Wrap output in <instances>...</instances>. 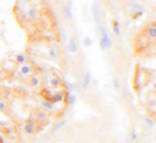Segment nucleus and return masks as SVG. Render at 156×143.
Here are the masks:
<instances>
[{
    "label": "nucleus",
    "mask_w": 156,
    "mask_h": 143,
    "mask_svg": "<svg viewBox=\"0 0 156 143\" xmlns=\"http://www.w3.org/2000/svg\"><path fill=\"white\" fill-rule=\"evenodd\" d=\"M146 37H148L151 42H154V41L156 39V27H155V24H150V26L148 27V30H146Z\"/></svg>",
    "instance_id": "nucleus-11"
},
{
    "label": "nucleus",
    "mask_w": 156,
    "mask_h": 143,
    "mask_svg": "<svg viewBox=\"0 0 156 143\" xmlns=\"http://www.w3.org/2000/svg\"><path fill=\"white\" fill-rule=\"evenodd\" d=\"M143 78H146V75L143 72L142 69H139L135 72V89H140L145 84V82L143 81Z\"/></svg>",
    "instance_id": "nucleus-7"
},
{
    "label": "nucleus",
    "mask_w": 156,
    "mask_h": 143,
    "mask_svg": "<svg viewBox=\"0 0 156 143\" xmlns=\"http://www.w3.org/2000/svg\"><path fill=\"white\" fill-rule=\"evenodd\" d=\"M57 55H59V53H57V50L55 49V48H49L48 49V56L50 59H53V60H56L57 59Z\"/></svg>",
    "instance_id": "nucleus-20"
},
{
    "label": "nucleus",
    "mask_w": 156,
    "mask_h": 143,
    "mask_svg": "<svg viewBox=\"0 0 156 143\" xmlns=\"http://www.w3.org/2000/svg\"><path fill=\"white\" fill-rule=\"evenodd\" d=\"M42 106H43V109L46 111V112H53L54 110H55V104H53L51 102H49V100H42Z\"/></svg>",
    "instance_id": "nucleus-15"
},
{
    "label": "nucleus",
    "mask_w": 156,
    "mask_h": 143,
    "mask_svg": "<svg viewBox=\"0 0 156 143\" xmlns=\"http://www.w3.org/2000/svg\"><path fill=\"white\" fill-rule=\"evenodd\" d=\"M76 100H77V97L72 93V92H66V94H65V104L66 105H73L75 103H76Z\"/></svg>",
    "instance_id": "nucleus-12"
},
{
    "label": "nucleus",
    "mask_w": 156,
    "mask_h": 143,
    "mask_svg": "<svg viewBox=\"0 0 156 143\" xmlns=\"http://www.w3.org/2000/svg\"><path fill=\"white\" fill-rule=\"evenodd\" d=\"M15 61H16V64L22 65V64L27 63V58H26V55H24V54L20 53V54H17V55L15 56Z\"/></svg>",
    "instance_id": "nucleus-19"
},
{
    "label": "nucleus",
    "mask_w": 156,
    "mask_h": 143,
    "mask_svg": "<svg viewBox=\"0 0 156 143\" xmlns=\"http://www.w3.org/2000/svg\"><path fill=\"white\" fill-rule=\"evenodd\" d=\"M91 44H93V41H91L88 36L83 38V45H84V47H87V48H88V47H91Z\"/></svg>",
    "instance_id": "nucleus-24"
},
{
    "label": "nucleus",
    "mask_w": 156,
    "mask_h": 143,
    "mask_svg": "<svg viewBox=\"0 0 156 143\" xmlns=\"http://www.w3.org/2000/svg\"><path fill=\"white\" fill-rule=\"evenodd\" d=\"M15 77H16V78H21V80H22V78H23V76H22V73H21V72H20V71H18V72H17V73H16V76H15Z\"/></svg>",
    "instance_id": "nucleus-27"
},
{
    "label": "nucleus",
    "mask_w": 156,
    "mask_h": 143,
    "mask_svg": "<svg viewBox=\"0 0 156 143\" xmlns=\"http://www.w3.org/2000/svg\"><path fill=\"white\" fill-rule=\"evenodd\" d=\"M90 82H91V75H90V72H85L83 76V80H82V88L87 89L89 87Z\"/></svg>",
    "instance_id": "nucleus-14"
},
{
    "label": "nucleus",
    "mask_w": 156,
    "mask_h": 143,
    "mask_svg": "<svg viewBox=\"0 0 156 143\" xmlns=\"http://www.w3.org/2000/svg\"><path fill=\"white\" fill-rule=\"evenodd\" d=\"M112 30H113V33L116 37L121 36V27H119V23L117 20H113V22H112Z\"/></svg>",
    "instance_id": "nucleus-18"
},
{
    "label": "nucleus",
    "mask_w": 156,
    "mask_h": 143,
    "mask_svg": "<svg viewBox=\"0 0 156 143\" xmlns=\"http://www.w3.org/2000/svg\"><path fill=\"white\" fill-rule=\"evenodd\" d=\"M112 81H113V87H115V89H119V81H118V78H117V77H113Z\"/></svg>",
    "instance_id": "nucleus-25"
},
{
    "label": "nucleus",
    "mask_w": 156,
    "mask_h": 143,
    "mask_svg": "<svg viewBox=\"0 0 156 143\" xmlns=\"http://www.w3.org/2000/svg\"><path fill=\"white\" fill-rule=\"evenodd\" d=\"M34 71H36V69H34L33 64H30V63H24L20 67V72L22 73L23 77H29Z\"/></svg>",
    "instance_id": "nucleus-5"
},
{
    "label": "nucleus",
    "mask_w": 156,
    "mask_h": 143,
    "mask_svg": "<svg viewBox=\"0 0 156 143\" xmlns=\"http://www.w3.org/2000/svg\"><path fill=\"white\" fill-rule=\"evenodd\" d=\"M0 143H6V141H5V137L0 133Z\"/></svg>",
    "instance_id": "nucleus-26"
},
{
    "label": "nucleus",
    "mask_w": 156,
    "mask_h": 143,
    "mask_svg": "<svg viewBox=\"0 0 156 143\" xmlns=\"http://www.w3.org/2000/svg\"><path fill=\"white\" fill-rule=\"evenodd\" d=\"M23 16H24V18H26L27 21H29V22H36V21H38V18H39V12H38V10H37V8L30 6L29 9H27V10L24 11Z\"/></svg>",
    "instance_id": "nucleus-3"
},
{
    "label": "nucleus",
    "mask_w": 156,
    "mask_h": 143,
    "mask_svg": "<svg viewBox=\"0 0 156 143\" xmlns=\"http://www.w3.org/2000/svg\"><path fill=\"white\" fill-rule=\"evenodd\" d=\"M144 11H145L144 6H142V5H133V6H132V9H131V15H132V18H133V20L139 18L140 16H143Z\"/></svg>",
    "instance_id": "nucleus-9"
},
{
    "label": "nucleus",
    "mask_w": 156,
    "mask_h": 143,
    "mask_svg": "<svg viewBox=\"0 0 156 143\" xmlns=\"http://www.w3.org/2000/svg\"><path fill=\"white\" fill-rule=\"evenodd\" d=\"M129 142H135L137 139H138V135H137V132H135V130H132L131 131V133H129Z\"/></svg>",
    "instance_id": "nucleus-22"
},
{
    "label": "nucleus",
    "mask_w": 156,
    "mask_h": 143,
    "mask_svg": "<svg viewBox=\"0 0 156 143\" xmlns=\"http://www.w3.org/2000/svg\"><path fill=\"white\" fill-rule=\"evenodd\" d=\"M90 11H91V16H93V20H94L95 23H100V17H101V10H100V4L98 0H94L91 4V8H90Z\"/></svg>",
    "instance_id": "nucleus-2"
},
{
    "label": "nucleus",
    "mask_w": 156,
    "mask_h": 143,
    "mask_svg": "<svg viewBox=\"0 0 156 143\" xmlns=\"http://www.w3.org/2000/svg\"><path fill=\"white\" fill-rule=\"evenodd\" d=\"M28 84L30 86V87H39V86L42 84V78H40V75L33 72L32 75L29 76L28 78Z\"/></svg>",
    "instance_id": "nucleus-8"
},
{
    "label": "nucleus",
    "mask_w": 156,
    "mask_h": 143,
    "mask_svg": "<svg viewBox=\"0 0 156 143\" xmlns=\"http://www.w3.org/2000/svg\"><path fill=\"white\" fill-rule=\"evenodd\" d=\"M66 122H67L66 120H61V121H59V122H57V124H56V125L53 127V130H51V133H55L56 131H59L60 128H62V127H64V126L66 125Z\"/></svg>",
    "instance_id": "nucleus-21"
},
{
    "label": "nucleus",
    "mask_w": 156,
    "mask_h": 143,
    "mask_svg": "<svg viewBox=\"0 0 156 143\" xmlns=\"http://www.w3.org/2000/svg\"><path fill=\"white\" fill-rule=\"evenodd\" d=\"M67 51L71 54H76L78 51V44L73 37L68 38V44H67Z\"/></svg>",
    "instance_id": "nucleus-10"
},
{
    "label": "nucleus",
    "mask_w": 156,
    "mask_h": 143,
    "mask_svg": "<svg viewBox=\"0 0 156 143\" xmlns=\"http://www.w3.org/2000/svg\"><path fill=\"white\" fill-rule=\"evenodd\" d=\"M6 110H8V104H6V102L0 99V112H6Z\"/></svg>",
    "instance_id": "nucleus-23"
},
{
    "label": "nucleus",
    "mask_w": 156,
    "mask_h": 143,
    "mask_svg": "<svg viewBox=\"0 0 156 143\" xmlns=\"http://www.w3.org/2000/svg\"><path fill=\"white\" fill-rule=\"evenodd\" d=\"M37 130H38V126H37V121L34 119H28L23 125V131L27 135H33L37 132Z\"/></svg>",
    "instance_id": "nucleus-4"
},
{
    "label": "nucleus",
    "mask_w": 156,
    "mask_h": 143,
    "mask_svg": "<svg viewBox=\"0 0 156 143\" xmlns=\"http://www.w3.org/2000/svg\"><path fill=\"white\" fill-rule=\"evenodd\" d=\"M100 33H101V38H100V49L101 50H107L112 47V41L107 33V31L103 26H100Z\"/></svg>",
    "instance_id": "nucleus-1"
},
{
    "label": "nucleus",
    "mask_w": 156,
    "mask_h": 143,
    "mask_svg": "<svg viewBox=\"0 0 156 143\" xmlns=\"http://www.w3.org/2000/svg\"><path fill=\"white\" fill-rule=\"evenodd\" d=\"M65 94H66L65 91H57V92H54V93H51V96H50V98H49V102H51L53 104L64 102V100H65Z\"/></svg>",
    "instance_id": "nucleus-6"
},
{
    "label": "nucleus",
    "mask_w": 156,
    "mask_h": 143,
    "mask_svg": "<svg viewBox=\"0 0 156 143\" xmlns=\"http://www.w3.org/2000/svg\"><path fill=\"white\" fill-rule=\"evenodd\" d=\"M61 83H62V81L59 77H55V76L50 77V80H49V86L53 88H59L61 86Z\"/></svg>",
    "instance_id": "nucleus-16"
},
{
    "label": "nucleus",
    "mask_w": 156,
    "mask_h": 143,
    "mask_svg": "<svg viewBox=\"0 0 156 143\" xmlns=\"http://www.w3.org/2000/svg\"><path fill=\"white\" fill-rule=\"evenodd\" d=\"M36 121L37 122H44L48 119V112L45 110H37L36 111Z\"/></svg>",
    "instance_id": "nucleus-13"
},
{
    "label": "nucleus",
    "mask_w": 156,
    "mask_h": 143,
    "mask_svg": "<svg viewBox=\"0 0 156 143\" xmlns=\"http://www.w3.org/2000/svg\"><path fill=\"white\" fill-rule=\"evenodd\" d=\"M65 17L67 18V20H71L72 17H73V12H72V3L71 2H68V4L65 6Z\"/></svg>",
    "instance_id": "nucleus-17"
}]
</instances>
